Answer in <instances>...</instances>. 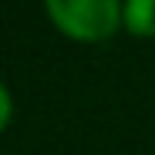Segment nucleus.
<instances>
[{
	"mask_svg": "<svg viewBox=\"0 0 155 155\" xmlns=\"http://www.w3.org/2000/svg\"><path fill=\"white\" fill-rule=\"evenodd\" d=\"M48 16L76 41H101L117 32L124 6L114 0H48Z\"/></svg>",
	"mask_w": 155,
	"mask_h": 155,
	"instance_id": "f257e3e1",
	"label": "nucleus"
},
{
	"mask_svg": "<svg viewBox=\"0 0 155 155\" xmlns=\"http://www.w3.org/2000/svg\"><path fill=\"white\" fill-rule=\"evenodd\" d=\"M10 114H13V101H10V92H6V86L0 82V130L10 124Z\"/></svg>",
	"mask_w": 155,
	"mask_h": 155,
	"instance_id": "7ed1b4c3",
	"label": "nucleus"
},
{
	"mask_svg": "<svg viewBox=\"0 0 155 155\" xmlns=\"http://www.w3.org/2000/svg\"><path fill=\"white\" fill-rule=\"evenodd\" d=\"M124 25L133 35H155V0L124 3Z\"/></svg>",
	"mask_w": 155,
	"mask_h": 155,
	"instance_id": "f03ea898",
	"label": "nucleus"
}]
</instances>
